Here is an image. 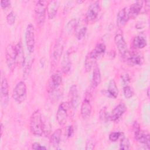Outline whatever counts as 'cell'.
<instances>
[{"instance_id": "1", "label": "cell", "mask_w": 150, "mask_h": 150, "mask_svg": "<svg viewBox=\"0 0 150 150\" xmlns=\"http://www.w3.org/2000/svg\"><path fill=\"white\" fill-rule=\"evenodd\" d=\"M30 129L35 136H41L44 132V125L42 119V115L39 110H35L30 116Z\"/></svg>"}, {"instance_id": "2", "label": "cell", "mask_w": 150, "mask_h": 150, "mask_svg": "<svg viewBox=\"0 0 150 150\" xmlns=\"http://www.w3.org/2000/svg\"><path fill=\"white\" fill-rule=\"evenodd\" d=\"M27 96V88L23 81H19L13 88L12 97L13 100L18 104L24 102Z\"/></svg>"}, {"instance_id": "3", "label": "cell", "mask_w": 150, "mask_h": 150, "mask_svg": "<svg viewBox=\"0 0 150 150\" xmlns=\"http://www.w3.org/2000/svg\"><path fill=\"white\" fill-rule=\"evenodd\" d=\"M5 58L8 68L11 71H13L17 66L15 46H13L12 44H9L7 46L5 52Z\"/></svg>"}, {"instance_id": "4", "label": "cell", "mask_w": 150, "mask_h": 150, "mask_svg": "<svg viewBox=\"0 0 150 150\" xmlns=\"http://www.w3.org/2000/svg\"><path fill=\"white\" fill-rule=\"evenodd\" d=\"M47 11V5L43 1H38L35 6V15L36 21L39 25H43L45 18L46 12Z\"/></svg>"}, {"instance_id": "5", "label": "cell", "mask_w": 150, "mask_h": 150, "mask_svg": "<svg viewBox=\"0 0 150 150\" xmlns=\"http://www.w3.org/2000/svg\"><path fill=\"white\" fill-rule=\"evenodd\" d=\"M100 12V2L96 1L93 2L88 6L86 15V21L87 23H93L98 18Z\"/></svg>"}, {"instance_id": "6", "label": "cell", "mask_w": 150, "mask_h": 150, "mask_svg": "<svg viewBox=\"0 0 150 150\" xmlns=\"http://www.w3.org/2000/svg\"><path fill=\"white\" fill-rule=\"evenodd\" d=\"M121 57L124 61L131 65H141L144 61L143 56L135 51L128 50L127 53Z\"/></svg>"}, {"instance_id": "7", "label": "cell", "mask_w": 150, "mask_h": 150, "mask_svg": "<svg viewBox=\"0 0 150 150\" xmlns=\"http://www.w3.org/2000/svg\"><path fill=\"white\" fill-rule=\"evenodd\" d=\"M35 29L32 23L28 25L25 32V43L29 53H32L34 52L35 45Z\"/></svg>"}, {"instance_id": "8", "label": "cell", "mask_w": 150, "mask_h": 150, "mask_svg": "<svg viewBox=\"0 0 150 150\" xmlns=\"http://www.w3.org/2000/svg\"><path fill=\"white\" fill-rule=\"evenodd\" d=\"M91 94L89 92H86L84 98L81 103L80 107L81 115L83 118L84 120L87 119L88 117H90L91 113L92 106L91 104Z\"/></svg>"}, {"instance_id": "9", "label": "cell", "mask_w": 150, "mask_h": 150, "mask_svg": "<svg viewBox=\"0 0 150 150\" xmlns=\"http://www.w3.org/2000/svg\"><path fill=\"white\" fill-rule=\"evenodd\" d=\"M0 97L1 105L4 108H5L9 102V86L5 77H3L1 80Z\"/></svg>"}, {"instance_id": "10", "label": "cell", "mask_w": 150, "mask_h": 150, "mask_svg": "<svg viewBox=\"0 0 150 150\" xmlns=\"http://www.w3.org/2000/svg\"><path fill=\"white\" fill-rule=\"evenodd\" d=\"M68 105L66 103H61L56 112V119L60 126H63L66 123L68 117Z\"/></svg>"}, {"instance_id": "11", "label": "cell", "mask_w": 150, "mask_h": 150, "mask_svg": "<svg viewBox=\"0 0 150 150\" xmlns=\"http://www.w3.org/2000/svg\"><path fill=\"white\" fill-rule=\"evenodd\" d=\"M62 83V77L59 73H54L48 83V91L50 94L57 91Z\"/></svg>"}, {"instance_id": "12", "label": "cell", "mask_w": 150, "mask_h": 150, "mask_svg": "<svg viewBox=\"0 0 150 150\" xmlns=\"http://www.w3.org/2000/svg\"><path fill=\"white\" fill-rule=\"evenodd\" d=\"M133 130L135 139H137L139 142L145 145L148 147V148H149V134L141 131L140 129V127H135L133 128Z\"/></svg>"}, {"instance_id": "13", "label": "cell", "mask_w": 150, "mask_h": 150, "mask_svg": "<svg viewBox=\"0 0 150 150\" xmlns=\"http://www.w3.org/2000/svg\"><path fill=\"white\" fill-rule=\"evenodd\" d=\"M130 18L129 8L124 7L121 9L117 15V24L118 26L121 28L124 26Z\"/></svg>"}, {"instance_id": "14", "label": "cell", "mask_w": 150, "mask_h": 150, "mask_svg": "<svg viewBox=\"0 0 150 150\" xmlns=\"http://www.w3.org/2000/svg\"><path fill=\"white\" fill-rule=\"evenodd\" d=\"M69 96L71 106L74 109H76L79 106L80 102V97L76 85L73 84L70 87Z\"/></svg>"}, {"instance_id": "15", "label": "cell", "mask_w": 150, "mask_h": 150, "mask_svg": "<svg viewBox=\"0 0 150 150\" xmlns=\"http://www.w3.org/2000/svg\"><path fill=\"white\" fill-rule=\"evenodd\" d=\"M114 42L121 56H122L128 50L127 43L125 42L122 35L121 33L116 34L114 37Z\"/></svg>"}, {"instance_id": "16", "label": "cell", "mask_w": 150, "mask_h": 150, "mask_svg": "<svg viewBox=\"0 0 150 150\" xmlns=\"http://www.w3.org/2000/svg\"><path fill=\"white\" fill-rule=\"evenodd\" d=\"M127 107L124 103H121L117 105L112 111L111 114L110 115V120L115 121L120 119L124 114Z\"/></svg>"}, {"instance_id": "17", "label": "cell", "mask_w": 150, "mask_h": 150, "mask_svg": "<svg viewBox=\"0 0 150 150\" xmlns=\"http://www.w3.org/2000/svg\"><path fill=\"white\" fill-rule=\"evenodd\" d=\"M63 49V41L61 38H59L56 40L53 50V57L56 62H58L62 54Z\"/></svg>"}, {"instance_id": "18", "label": "cell", "mask_w": 150, "mask_h": 150, "mask_svg": "<svg viewBox=\"0 0 150 150\" xmlns=\"http://www.w3.org/2000/svg\"><path fill=\"white\" fill-rule=\"evenodd\" d=\"M59 2L57 1H50L47 5V16L49 19H53L57 14L59 8Z\"/></svg>"}, {"instance_id": "19", "label": "cell", "mask_w": 150, "mask_h": 150, "mask_svg": "<svg viewBox=\"0 0 150 150\" xmlns=\"http://www.w3.org/2000/svg\"><path fill=\"white\" fill-rule=\"evenodd\" d=\"M143 6V1H139L135 2L129 7L130 18L134 19L140 13Z\"/></svg>"}, {"instance_id": "20", "label": "cell", "mask_w": 150, "mask_h": 150, "mask_svg": "<svg viewBox=\"0 0 150 150\" xmlns=\"http://www.w3.org/2000/svg\"><path fill=\"white\" fill-rule=\"evenodd\" d=\"M106 46L103 43H99L96 45L94 49L89 53L96 60L100 56H101L105 52Z\"/></svg>"}, {"instance_id": "21", "label": "cell", "mask_w": 150, "mask_h": 150, "mask_svg": "<svg viewBox=\"0 0 150 150\" xmlns=\"http://www.w3.org/2000/svg\"><path fill=\"white\" fill-rule=\"evenodd\" d=\"M106 94L110 97L115 98L118 95V89L115 81L114 80H111L109 82Z\"/></svg>"}, {"instance_id": "22", "label": "cell", "mask_w": 150, "mask_h": 150, "mask_svg": "<svg viewBox=\"0 0 150 150\" xmlns=\"http://www.w3.org/2000/svg\"><path fill=\"white\" fill-rule=\"evenodd\" d=\"M146 38L141 35L135 36L132 41V45L135 49H142L146 46Z\"/></svg>"}, {"instance_id": "23", "label": "cell", "mask_w": 150, "mask_h": 150, "mask_svg": "<svg viewBox=\"0 0 150 150\" xmlns=\"http://www.w3.org/2000/svg\"><path fill=\"white\" fill-rule=\"evenodd\" d=\"M62 66V70L63 73L65 74H67L70 71L71 67V62L70 55L68 52L65 53V54L63 57Z\"/></svg>"}, {"instance_id": "24", "label": "cell", "mask_w": 150, "mask_h": 150, "mask_svg": "<svg viewBox=\"0 0 150 150\" xmlns=\"http://www.w3.org/2000/svg\"><path fill=\"white\" fill-rule=\"evenodd\" d=\"M61 136H62V129L59 128L55 130L50 136V144L54 147L57 146L60 142Z\"/></svg>"}, {"instance_id": "25", "label": "cell", "mask_w": 150, "mask_h": 150, "mask_svg": "<svg viewBox=\"0 0 150 150\" xmlns=\"http://www.w3.org/2000/svg\"><path fill=\"white\" fill-rule=\"evenodd\" d=\"M101 73L100 69L98 66L96 65L94 67L93 71V76H92V86L93 87H97L101 82Z\"/></svg>"}, {"instance_id": "26", "label": "cell", "mask_w": 150, "mask_h": 150, "mask_svg": "<svg viewBox=\"0 0 150 150\" xmlns=\"http://www.w3.org/2000/svg\"><path fill=\"white\" fill-rule=\"evenodd\" d=\"M16 59H17V65L20 64L23 66L25 62L24 53L22 46V43L19 42L16 46Z\"/></svg>"}, {"instance_id": "27", "label": "cell", "mask_w": 150, "mask_h": 150, "mask_svg": "<svg viewBox=\"0 0 150 150\" xmlns=\"http://www.w3.org/2000/svg\"><path fill=\"white\" fill-rule=\"evenodd\" d=\"M96 60L90 55V54L88 53L86 57L85 62H84V67L86 71L88 72L91 70L93 64H94V63Z\"/></svg>"}, {"instance_id": "28", "label": "cell", "mask_w": 150, "mask_h": 150, "mask_svg": "<svg viewBox=\"0 0 150 150\" xmlns=\"http://www.w3.org/2000/svg\"><path fill=\"white\" fill-rule=\"evenodd\" d=\"M79 24V21L76 19H73L70 21L66 27V30L68 33H70L73 31H75L77 25Z\"/></svg>"}, {"instance_id": "29", "label": "cell", "mask_w": 150, "mask_h": 150, "mask_svg": "<svg viewBox=\"0 0 150 150\" xmlns=\"http://www.w3.org/2000/svg\"><path fill=\"white\" fill-rule=\"evenodd\" d=\"M78 26V25H77ZM76 32V36L77 39L81 40L84 38L86 32H87V27L86 26H80L79 28L77 26L74 31Z\"/></svg>"}, {"instance_id": "30", "label": "cell", "mask_w": 150, "mask_h": 150, "mask_svg": "<svg viewBox=\"0 0 150 150\" xmlns=\"http://www.w3.org/2000/svg\"><path fill=\"white\" fill-rule=\"evenodd\" d=\"M130 143L128 138L124 135H121V138L120 142V149L122 150H127L129 149Z\"/></svg>"}, {"instance_id": "31", "label": "cell", "mask_w": 150, "mask_h": 150, "mask_svg": "<svg viewBox=\"0 0 150 150\" xmlns=\"http://www.w3.org/2000/svg\"><path fill=\"white\" fill-rule=\"evenodd\" d=\"M123 93H124V96L126 98H130L131 97H132L134 95V91L132 89V88L128 86V85H125L124 88H123Z\"/></svg>"}, {"instance_id": "32", "label": "cell", "mask_w": 150, "mask_h": 150, "mask_svg": "<svg viewBox=\"0 0 150 150\" xmlns=\"http://www.w3.org/2000/svg\"><path fill=\"white\" fill-rule=\"evenodd\" d=\"M100 118L103 121H107L110 119V115L108 113L106 107H103L100 111L99 113Z\"/></svg>"}, {"instance_id": "33", "label": "cell", "mask_w": 150, "mask_h": 150, "mask_svg": "<svg viewBox=\"0 0 150 150\" xmlns=\"http://www.w3.org/2000/svg\"><path fill=\"white\" fill-rule=\"evenodd\" d=\"M122 133L121 132H112L109 135V139L112 142H116L122 135Z\"/></svg>"}, {"instance_id": "34", "label": "cell", "mask_w": 150, "mask_h": 150, "mask_svg": "<svg viewBox=\"0 0 150 150\" xmlns=\"http://www.w3.org/2000/svg\"><path fill=\"white\" fill-rule=\"evenodd\" d=\"M6 21L8 25H12L15 22V14L13 11L10 12L6 16Z\"/></svg>"}, {"instance_id": "35", "label": "cell", "mask_w": 150, "mask_h": 150, "mask_svg": "<svg viewBox=\"0 0 150 150\" xmlns=\"http://www.w3.org/2000/svg\"><path fill=\"white\" fill-rule=\"evenodd\" d=\"M94 141L92 138L87 139L86 144V149H93L94 148Z\"/></svg>"}, {"instance_id": "36", "label": "cell", "mask_w": 150, "mask_h": 150, "mask_svg": "<svg viewBox=\"0 0 150 150\" xmlns=\"http://www.w3.org/2000/svg\"><path fill=\"white\" fill-rule=\"evenodd\" d=\"M32 148L33 149H36V150H40V149H46V148L44 146L41 145L38 142H34L32 145Z\"/></svg>"}, {"instance_id": "37", "label": "cell", "mask_w": 150, "mask_h": 150, "mask_svg": "<svg viewBox=\"0 0 150 150\" xmlns=\"http://www.w3.org/2000/svg\"><path fill=\"white\" fill-rule=\"evenodd\" d=\"M11 5V2L9 1L6 0V1H1V6L4 8L5 9L8 7H9Z\"/></svg>"}, {"instance_id": "38", "label": "cell", "mask_w": 150, "mask_h": 150, "mask_svg": "<svg viewBox=\"0 0 150 150\" xmlns=\"http://www.w3.org/2000/svg\"><path fill=\"white\" fill-rule=\"evenodd\" d=\"M73 131H74V129H73V126L72 125L69 126L67 127V136L68 137H71L73 134Z\"/></svg>"}, {"instance_id": "39", "label": "cell", "mask_w": 150, "mask_h": 150, "mask_svg": "<svg viewBox=\"0 0 150 150\" xmlns=\"http://www.w3.org/2000/svg\"><path fill=\"white\" fill-rule=\"evenodd\" d=\"M122 80L124 83H127L129 81V78L128 74H124L121 76Z\"/></svg>"}, {"instance_id": "40", "label": "cell", "mask_w": 150, "mask_h": 150, "mask_svg": "<svg viewBox=\"0 0 150 150\" xmlns=\"http://www.w3.org/2000/svg\"><path fill=\"white\" fill-rule=\"evenodd\" d=\"M146 93H147V96H148V97H149V87L147 88Z\"/></svg>"}]
</instances>
